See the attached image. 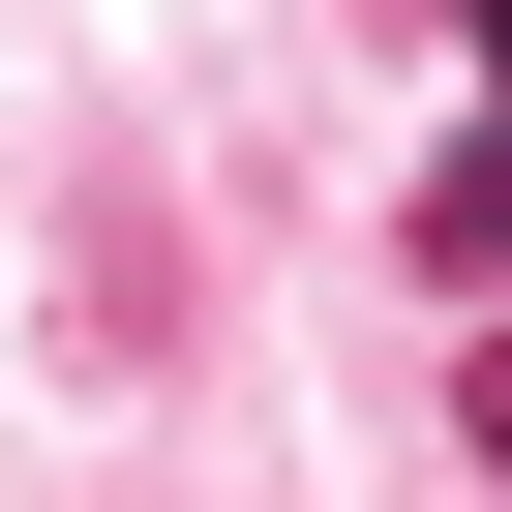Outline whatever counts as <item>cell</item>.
I'll return each instance as SVG.
<instances>
[{
    "label": "cell",
    "mask_w": 512,
    "mask_h": 512,
    "mask_svg": "<svg viewBox=\"0 0 512 512\" xmlns=\"http://www.w3.org/2000/svg\"><path fill=\"white\" fill-rule=\"evenodd\" d=\"M422 272H452V302H512V121H482V151L422 181Z\"/></svg>",
    "instance_id": "1"
},
{
    "label": "cell",
    "mask_w": 512,
    "mask_h": 512,
    "mask_svg": "<svg viewBox=\"0 0 512 512\" xmlns=\"http://www.w3.org/2000/svg\"><path fill=\"white\" fill-rule=\"evenodd\" d=\"M452 61H482V91H512V0H452Z\"/></svg>",
    "instance_id": "3"
},
{
    "label": "cell",
    "mask_w": 512,
    "mask_h": 512,
    "mask_svg": "<svg viewBox=\"0 0 512 512\" xmlns=\"http://www.w3.org/2000/svg\"><path fill=\"white\" fill-rule=\"evenodd\" d=\"M452 422H482V482H512V302H482V362H452Z\"/></svg>",
    "instance_id": "2"
}]
</instances>
